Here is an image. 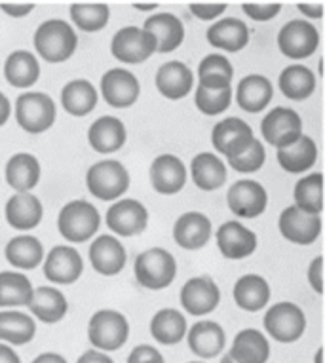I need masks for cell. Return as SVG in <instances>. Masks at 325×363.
I'll return each instance as SVG.
<instances>
[{"label": "cell", "instance_id": "cell-29", "mask_svg": "<svg viewBox=\"0 0 325 363\" xmlns=\"http://www.w3.org/2000/svg\"><path fill=\"white\" fill-rule=\"evenodd\" d=\"M27 308L38 322L60 323L69 312V303L61 289L52 286H40L33 289V297H31Z\"/></svg>", "mask_w": 325, "mask_h": 363}, {"label": "cell", "instance_id": "cell-17", "mask_svg": "<svg viewBox=\"0 0 325 363\" xmlns=\"http://www.w3.org/2000/svg\"><path fill=\"white\" fill-rule=\"evenodd\" d=\"M321 215L307 213L293 203L280 213L278 219L280 234L295 245H312L321 234Z\"/></svg>", "mask_w": 325, "mask_h": 363}, {"label": "cell", "instance_id": "cell-4", "mask_svg": "<svg viewBox=\"0 0 325 363\" xmlns=\"http://www.w3.org/2000/svg\"><path fill=\"white\" fill-rule=\"evenodd\" d=\"M86 186L92 196L103 202H116L130 189V172L119 160H101L89 166L86 173Z\"/></svg>", "mask_w": 325, "mask_h": 363}, {"label": "cell", "instance_id": "cell-57", "mask_svg": "<svg viewBox=\"0 0 325 363\" xmlns=\"http://www.w3.org/2000/svg\"><path fill=\"white\" fill-rule=\"evenodd\" d=\"M133 8H136V10H139V12H154V10H158V2H150V4H141V2H136V4H133Z\"/></svg>", "mask_w": 325, "mask_h": 363}, {"label": "cell", "instance_id": "cell-7", "mask_svg": "<svg viewBox=\"0 0 325 363\" xmlns=\"http://www.w3.org/2000/svg\"><path fill=\"white\" fill-rule=\"evenodd\" d=\"M263 325L270 339L282 345H291L301 339L307 331V315L299 304L282 301L266 310Z\"/></svg>", "mask_w": 325, "mask_h": 363}, {"label": "cell", "instance_id": "cell-22", "mask_svg": "<svg viewBox=\"0 0 325 363\" xmlns=\"http://www.w3.org/2000/svg\"><path fill=\"white\" fill-rule=\"evenodd\" d=\"M143 29L153 36L154 48L158 54H172L184 42L183 21L170 12L153 13L145 19Z\"/></svg>", "mask_w": 325, "mask_h": 363}, {"label": "cell", "instance_id": "cell-55", "mask_svg": "<svg viewBox=\"0 0 325 363\" xmlns=\"http://www.w3.org/2000/svg\"><path fill=\"white\" fill-rule=\"evenodd\" d=\"M10 114H12V105H10V99H8L2 91H0V128L6 124L10 120Z\"/></svg>", "mask_w": 325, "mask_h": 363}, {"label": "cell", "instance_id": "cell-47", "mask_svg": "<svg viewBox=\"0 0 325 363\" xmlns=\"http://www.w3.org/2000/svg\"><path fill=\"white\" fill-rule=\"evenodd\" d=\"M243 13L253 21H272L282 12V2H243Z\"/></svg>", "mask_w": 325, "mask_h": 363}, {"label": "cell", "instance_id": "cell-19", "mask_svg": "<svg viewBox=\"0 0 325 363\" xmlns=\"http://www.w3.org/2000/svg\"><path fill=\"white\" fill-rule=\"evenodd\" d=\"M215 240H217L221 255L231 261H242L246 257H251L259 244L257 234L248 226H243L240 220L223 223L215 234Z\"/></svg>", "mask_w": 325, "mask_h": 363}, {"label": "cell", "instance_id": "cell-3", "mask_svg": "<svg viewBox=\"0 0 325 363\" xmlns=\"http://www.w3.org/2000/svg\"><path fill=\"white\" fill-rule=\"evenodd\" d=\"M133 274L139 286L150 291H162L173 284L177 276V261L164 247H150L139 253L133 264Z\"/></svg>", "mask_w": 325, "mask_h": 363}, {"label": "cell", "instance_id": "cell-28", "mask_svg": "<svg viewBox=\"0 0 325 363\" xmlns=\"http://www.w3.org/2000/svg\"><path fill=\"white\" fill-rule=\"evenodd\" d=\"M272 97L274 86L265 74H248L236 86V105L249 114L263 113Z\"/></svg>", "mask_w": 325, "mask_h": 363}, {"label": "cell", "instance_id": "cell-2", "mask_svg": "<svg viewBox=\"0 0 325 363\" xmlns=\"http://www.w3.org/2000/svg\"><path fill=\"white\" fill-rule=\"evenodd\" d=\"M57 228L67 242L84 244L95 238L101 228V215L88 200H71L57 215Z\"/></svg>", "mask_w": 325, "mask_h": 363}, {"label": "cell", "instance_id": "cell-36", "mask_svg": "<svg viewBox=\"0 0 325 363\" xmlns=\"http://www.w3.org/2000/svg\"><path fill=\"white\" fill-rule=\"evenodd\" d=\"M189 331V323L183 312L175 308H162L150 320V335L162 346L179 345L184 340Z\"/></svg>", "mask_w": 325, "mask_h": 363}, {"label": "cell", "instance_id": "cell-16", "mask_svg": "<svg viewBox=\"0 0 325 363\" xmlns=\"http://www.w3.org/2000/svg\"><path fill=\"white\" fill-rule=\"evenodd\" d=\"M84 274L82 255L72 245H55L44 255V276L53 286H72Z\"/></svg>", "mask_w": 325, "mask_h": 363}, {"label": "cell", "instance_id": "cell-45", "mask_svg": "<svg viewBox=\"0 0 325 363\" xmlns=\"http://www.w3.org/2000/svg\"><path fill=\"white\" fill-rule=\"evenodd\" d=\"M234 91L232 88H202L198 86L194 94V105L206 116H219L232 105Z\"/></svg>", "mask_w": 325, "mask_h": 363}, {"label": "cell", "instance_id": "cell-21", "mask_svg": "<svg viewBox=\"0 0 325 363\" xmlns=\"http://www.w3.org/2000/svg\"><path fill=\"white\" fill-rule=\"evenodd\" d=\"M211 219L202 211H187L173 225V240L179 247L187 251H198L206 247L211 240Z\"/></svg>", "mask_w": 325, "mask_h": 363}, {"label": "cell", "instance_id": "cell-37", "mask_svg": "<svg viewBox=\"0 0 325 363\" xmlns=\"http://www.w3.org/2000/svg\"><path fill=\"white\" fill-rule=\"evenodd\" d=\"M35 318L19 310H0V342L10 346H25L35 339Z\"/></svg>", "mask_w": 325, "mask_h": 363}, {"label": "cell", "instance_id": "cell-32", "mask_svg": "<svg viewBox=\"0 0 325 363\" xmlns=\"http://www.w3.org/2000/svg\"><path fill=\"white\" fill-rule=\"evenodd\" d=\"M228 356L236 363H268L270 342L259 329H242L232 340Z\"/></svg>", "mask_w": 325, "mask_h": 363}, {"label": "cell", "instance_id": "cell-18", "mask_svg": "<svg viewBox=\"0 0 325 363\" xmlns=\"http://www.w3.org/2000/svg\"><path fill=\"white\" fill-rule=\"evenodd\" d=\"M150 185L162 196H173L183 191L187 185V166L184 162L175 155H160L150 164Z\"/></svg>", "mask_w": 325, "mask_h": 363}, {"label": "cell", "instance_id": "cell-9", "mask_svg": "<svg viewBox=\"0 0 325 363\" xmlns=\"http://www.w3.org/2000/svg\"><path fill=\"white\" fill-rule=\"evenodd\" d=\"M280 54L287 60H307L316 54L319 46V33L307 19H291L278 33Z\"/></svg>", "mask_w": 325, "mask_h": 363}, {"label": "cell", "instance_id": "cell-41", "mask_svg": "<svg viewBox=\"0 0 325 363\" xmlns=\"http://www.w3.org/2000/svg\"><path fill=\"white\" fill-rule=\"evenodd\" d=\"M33 284L23 272H0V308L10 310L27 306L33 297Z\"/></svg>", "mask_w": 325, "mask_h": 363}, {"label": "cell", "instance_id": "cell-10", "mask_svg": "<svg viewBox=\"0 0 325 363\" xmlns=\"http://www.w3.org/2000/svg\"><path fill=\"white\" fill-rule=\"evenodd\" d=\"M111 54L114 60L126 65H139L150 60L156 54L153 36L148 35L143 27H122L114 33L111 40Z\"/></svg>", "mask_w": 325, "mask_h": 363}, {"label": "cell", "instance_id": "cell-20", "mask_svg": "<svg viewBox=\"0 0 325 363\" xmlns=\"http://www.w3.org/2000/svg\"><path fill=\"white\" fill-rule=\"evenodd\" d=\"M89 262L97 274L119 276L128 262L124 244L113 234H101L89 245Z\"/></svg>", "mask_w": 325, "mask_h": 363}, {"label": "cell", "instance_id": "cell-6", "mask_svg": "<svg viewBox=\"0 0 325 363\" xmlns=\"http://www.w3.org/2000/svg\"><path fill=\"white\" fill-rule=\"evenodd\" d=\"M57 107L48 94L23 91L16 99V120L18 125L31 135H40L55 124Z\"/></svg>", "mask_w": 325, "mask_h": 363}, {"label": "cell", "instance_id": "cell-11", "mask_svg": "<svg viewBox=\"0 0 325 363\" xmlns=\"http://www.w3.org/2000/svg\"><path fill=\"white\" fill-rule=\"evenodd\" d=\"M255 139L257 138H255L253 128L238 116L219 120L211 130L213 149L221 156H225L226 160L246 152L253 145Z\"/></svg>", "mask_w": 325, "mask_h": 363}, {"label": "cell", "instance_id": "cell-35", "mask_svg": "<svg viewBox=\"0 0 325 363\" xmlns=\"http://www.w3.org/2000/svg\"><path fill=\"white\" fill-rule=\"evenodd\" d=\"M4 78L12 88L29 89L40 78V63L36 55L27 50H16L6 57Z\"/></svg>", "mask_w": 325, "mask_h": 363}, {"label": "cell", "instance_id": "cell-44", "mask_svg": "<svg viewBox=\"0 0 325 363\" xmlns=\"http://www.w3.org/2000/svg\"><path fill=\"white\" fill-rule=\"evenodd\" d=\"M69 13L75 27L82 33H99L111 19V10L105 2H75Z\"/></svg>", "mask_w": 325, "mask_h": 363}, {"label": "cell", "instance_id": "cell-5", "mask_svg": "<svg viewBox=\"0 0 325 363\" xmlns=\"http://www.w3.org/2000/svg\"><path fill=\"white\" fill-rule=\"evenodd\" d=\"M88 339L95 350L106 352V354L120 350L130 339V322L119 310H97L89 318Z\"/></svg>", "mask_w": 325, "mask_h": 363}, {"label": "cell", "instance_id": "cell-56", "mask_svg": "<svg viewBox=\"0 0 325 363\" xmlns=\"http://www.w3.org/2000/svg\"><path fill=\"white\" fill-rule=\"evenodd\" d=\"M33 363H67V359L57 352H44L40 356H36Z\"/></svg>", "mask_w": 325, "mask_h": 363}, {"label": "cell", "instance_id": "cell-13", "mask_svg": "<svg viewBox=\"0 0 325 363\" xmlns=\"http://www.w3.org/2000/svg\"><path fill=\"white\" fill-rule=\"evenodd\" d=\"M226 206L240 219H257L268 208V192L259 181L240 179L226 192Z\"/></svg>", "mask_w": 325, "mask_h": 363}, {"label": "cell", "instance_id": "cell-33", "mask_svg": "<svg viewBox=\"0 0 325 363\" xmlns=\"http://www.w3.org/2000/svg\"><path fill=\"white\" fill-rule=\"evenodd\" d=\"M97 101H99L97 88L86 78L71 80L61 89V105L67 114L77 116V118H84L94 113Z\"/></svg>", "mask_w": 325, "mask_h": 363}, {"label": "cell", "instance_id": "cell-58", "mask_svg": "<svg viewBox=\"0 0 325 363\" xmlns=\"http://www.w3.org/2000/svg\"><path fill=\"white\" fill-rule=\"evenodd\" d=\"M314 363H324V348H318V350H316V356H314Z\"/></svg>", "mask_w": 325, "mask_h": 363}, {"label": "cell", "instance_id": "cell-46", "mask_svg": "<svg viewBox=\"0 0 325 363\" xmlns=\"http://www.w3.org/2000/svg\"><path fill=\"white\" fill-rule=\"evenodd\" d=\"M265 145H263L260 139H255L253 145H251L246 152L234 156V158H228V160H226V166H231L232 169L238 173H255L265 166Z\"/></svg>", "mask_w": 325, "mask_h": 363}, {"label": "cell", "instance_id": "cell-15", "mask_svg": "<svg viewBox=\"0 0 325 363\" xmlns=\"http://www.w3.org/2000/svg\"><path fill=\"white\" fill-rule=\"evenodd\" d=\"M101 96L106 105L113 108H130L133 107L141 96V84L137 77L128 69L116 67L101 77Z\"/></svg>", "mask_w": 325, "mask_h": 363}, {"label": "cell", "instance_id": "cell-31", "mask_svg": "<svg viewBox=\"0 0 325 363\" xmlns=\"http://www.w3.org/2000/svg\"><path fill=\"white\" fill-rule=\"evenodd\" d=\"M270 286L260 274H246L238 278L234 287H232V297L238 308L246 312H260L270 301Z\"/></svg>", "mask_w": 325, "mask_h": 363}, {"label": "cell", "instance_id": "cell-59", "mask_svg": "<svg viewBox=\"0 0 325 363\" xmlns=\"http://www.w3.org/2000/svg\"><path fill=\"white\" fill-rule=\"evenodd\" d=\"M219 363H236V362H234V359H232V357L228 356V354H225V356L221 357V362H219Z\"/></svg>", "mask_w": 325, "mask_h": 363}, {"label": "cell", "instance_id": "cell-52", "mask_svg": "<svg viewBox=\"0 0 325 363\" xmlns=\"http://www.w3.org/2000/svg\"><path fill=\"white\" fill-rule=\"evenodd\" d=\"M297 8L308 19H321L324 16V2H299Z\"/></svg>", "mask_w": 325, "mask_h": 363}, {"label": "cell", "instance_id": "cell-60", "mask_svg": "<svg viewBox=\"0 0 325 363\" xmlns=\"http://www.w3.org/2000/svg\"><path fill=\"white\" fill-rule=\"evenodd\" d=\"M189 363H204V362H189Z\"/></svg>", "mask_w": 325, "mask_h": 363}, {"label": "cell", "instance_id": "cell-25", "mask_svg": "<svg viewBox=\"0 0 325 363\" xmlns=\"http://www.w3.org/2000/svg\"><path fill=\"white\" fill-rule=\"evenodd\" d=\"M6 223L19 233H29L42 223L44 206L33 192H16L6 202Z\"/></svg>", "mask_w": 325, "mask_h": 363}, {"label": "cell", "instance_id": "cell-34", "mask_svg": "<svg viewBox=\"0 0 325 363\" xmlns=\"http://www.w3.org/2000/svg\"><path fill=\"white\" fill-rule=\"evenodd\" d=\"M40 162L31 152H18L6 162L4 177L16 192H31L40 183Z\"/></svg>", "mask_w": 325, "mask_h": 363}, {"label": "cell", "instance_id": "cell-38", "mask_svg": "<svg viewBox=\"0 0 325 363\" xmlns=\"http://www.w3.org/2000/svg\"><path fill=\"white\" fill-rule=\"evenodd\" d=\"M276 160L284 172L304 173L318 160V145L310 135L302 133L295 143H291L285 149L276 150Z\"/></svg>", "mask_w": 325, "mask_h": 363}, {"label": "cell", "instance_id": "cell-14", "mask_svg": "<svg viewBox=\"0 0 325 363\" xmlns=\"http://www.w3.org/2000/svg\"><path fill=\"white\" fill-rule=\"evenodd\" d=\"M181 306L194 318H204L217 310L221 303V289L211 276H194L181 287Z\"/></svg>", "mask_w": 325, "mask_h": 363}, {"label": "cell", "instance_id": "cell-40", "mask_svg": "<svg viewBox=\"0 0 325 363\" xmlns=\"http://www.w3.org/2000/svg\"><path fill=\"white\" fill-rule=\"evenodd\" d=\"M278 88L290 101H304L316 89V77L307 65L293 63L280 72Z\"/></svg>", "mask_w": 325, "mask_h": 363}, {"label": "cell", "instance_id": "cell-26", "mask_svg": "<svg viewBox=\"0 0 325 363\" xmlns=\"http://www.w3.org/2000/svg\"><path fill=\"white\" fill-rule=\"evenodd\" d=\"M128 141V130L124 122L116 116H101L89 125L88 143L99 155L119 152Z\"/></svg>", "mask_w": 325, "mask_h": 363}, {"label": "cell", "instance_id": "cell-27", "mask_svg": "<svg viewBox=\"0 0 325 363\" xmlns=\"http://www.w3.org/2000/svg\"><path fill=\"white\" fill-rule=\"evenodd\" d=\"M207 42L213 48L223 50V52H242L249 44L251 33L249 27L238 18H221L207 29L206 33Z\"/></svg>", "mask_w": 325, "mask_h": 363}, {"label": "cell", "instance_id": "cell-23", "mask_svg": "<svg viewBox=\"0 0 325 363\" xmlns=\"http://www.w3.org/2000/svg\"><path fill=\"white\" fill-rule=\"evenodd\" d=\"M154 86L162 97L170 101H179L189 96L194 88V72L183 61H167L156 71Z\"/></svg>", "mask_w": 325, "mask_h": 363}, {"label": "cell", "instance_id": "cell-1", "mask_svg": "<svg viewBox=\"0 0 325 363\" xmlns=\"http://www.w3.org/2000/svg\"><path fill=\"white\" fill-rule=\"evenodd\" d=\"M33 46L40 60L60 65L75 55L78 48L77 30L65 19H48L38 25L33 36Z\"/></svg>", "mask_w": 325, "mask_h": 363}, {"label": "cell", "instance_id": "cell-30", "mask_svg": "<svg viewBox=\"0 0 325 363\" xmlns=\"http://www.w3.org/2000/svg\"><path fill=\"white\" fill-rule=\"evenodd\" d=\"M190 177L200 191L213 192L219 191L226 183L228 172L226 164L215 152H200L190 162Z\"/></svg>", "mask_w": 325, "mask_h": 363}, {"label": "cell", "instance_id": "cell-51", "mask_svg": "<svg viewBox=\"0 0 325 363\" xmlns=\"http://www.w3.org/2000/svg\"><path fill=\"white\" fill-rule=\"evenodd\" d=\"M0 10L13 19L27 18L33 10L35 4L33 2H0Z\"/></svg>", "mask_w": 325, "mask_h": 363}, {"label": "cell", "instance_id": "cell-39", "mask_svg": "<svg viewBox=\"0 0 325 363\" xmlns=\"http://www.w3.org/2000/svg\"><path fill=\"white\" fill-rule=\"evenodd\" d=\"M4 255L6 261L18 270H35L40 267L44 261V245L36 236L31 234H21V236H13L4 247Z\"/></svg>", "mask_w": 325, "mask_h": 363}, {"label": "cell", "instance_id": "cell-8", "mask_svg": "<svg viewBox=\"0 0 325 363\" xmlns=\"http://www.w3.org/2000/svg\"><path fill=\"white\" fill-rule=\"evenodd\" d=\"M260 135L276 150L285 149L302 135V120L295 108L274 107L260 122Z\"/></svg>", "mask_w": 325, "mask_h": 363}, {"label": "cell", "instance_id": "cell-50", "mask_svg": "<svg viewBox=\"0 0 325 363\" xmlns=\"http://www.w3.org/2000/svg\"><path fill=\"white\" fill-rule=\"evenodd\" d=\"M307 280L314 291L321 295L324 293V257H314V261L308 264Z\"/></svg>", "mask_w": 325, "mask_h": 363}, {"label": "cell", "instance_id": "cell-42", "mask_svg": "<svg viewBox=\"0 0 325 363\" xmlns=\"http://www.w3.org/2000/svg\"><path fill=\"white\" fill-rule=\"evenodd\" d=\"M293 206L312 215L324 211V175L319 172L304 175L293 189Z\"/></svg>", "mask_w": 325, "mask_h": 363}, {"label": "cell", "instance_id": "cell-48", "mask_svg": "<svg viewBox=\"0 0 325 363\" xmlns=\"http://www.w3.org/2000/svg\"><path fill=\"white\" fill-rule=\"evenodd\" d=\"M190 12L200 21H217L226 12L228 4L226 2H192Z\"/></svg>", "mask_w": 325, "mask_h": 363}, {"label": "cell", "instance_id": "cell-54", "mask_svg": "<svg viewBox=\"0 0 325 363\" xmlns=\"http://www.w3.org/2000/svg\"><path fill=\"white\" fill-rule=\"evenodd\" d=\"M0 363H21V357L12 346L0 342Z\"/></svg>", "mask_w": 325, "mask_h": 363}, {"label": "cell", "instance_id": "cell-43", "mask_svg": "<svg viewBox=\"0 0 325 363\" xmlns=\"http://www.w3.org/2000/svg\"><path fill=\"white\" fill-rule=\"evenodd\" d=\"M234 67L225 55L209 54L198 65V86L202 88H232Z\"/></svg>", "mask_w": 325, "mask_h": 363}, {"label": "cell", "instance_id": "cell-24", "mask_svg": "<svg viewBox=\"0 0 325 363\" xmlns=\"http://www.w3.org/2000/svg\"><path fill=\"white\" fill-rule=\"evenodd\" d=\"M187 342L192 354L200 359H213L217 357L226 346L225 329L213 320H200L187 331Z\"/></svg>", "mask_w": 325, "mask_h": 363}, {"label": "cell", "instance_id": "cell-53", "mask_svg": "<svg viewBox=\"0 0 325 363\" xmlns=\"http://www.w3.org/2000/svg\"><path fill=\"white\" fill-rule=\"evenodd\" d=\"M77 363H114V362H113V357L109 356L106 352L89 348V350H86L82 356L78 357Z\"/></svg>", "mask_w": 325, "mask_h": 363}, {"label": "cell", "instance_id": "cell-49", "mask_svg": "<svg viewBox=\"0 0 325 363\" xmlns=\"http://www.w3.org/2000/svg\"><path fill=\"white\" fill-rule=\"evenodd\" d=\"M128 363H166L158 348L150 345H139L130 352Z\"/></svg>", "mask_w": 325, "mask_h": 363}, {"label": "cell", "instance_id": "cell-12", "mask_svg": "<svg viewBox=\"0 0 325 363\" xmlns=\"http://www.w3.org/2000/svg\"><path fill=\"white\" fill-rule=\"evenodd\" d=\"M105 223L114 236L133 238L137 234L145 233L148 225V211L136 198H120L106 209Z\"/></svg>", "mask_w": 325, "mask_h": 363}]
</instances>
